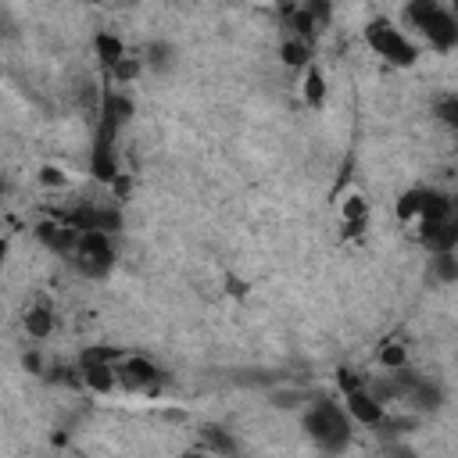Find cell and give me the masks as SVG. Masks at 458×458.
<instances>
[{"mask_svg":"<svg viewBox=\"0 0 458 458\" xmlns=\"http://www.w3.org/2000/svg\"><path fill=\"white\" fill-rule=\"evenodd\" d=\"M304 433L329 454H340L351 444V415L344 404L329 397H315L304 408Z\"/></svg>","mask_w":458,"mask_h":458,"instance_id":"6da1fadb","label":"cell"},{"mask_svg":"<svg viewBox=\"0 0 458 458\" xmlns=\"http://www.w3.org/2000/svg\"><path fill=\"white\" fill-rule=\"evenodd\" d=\"M401 18L419 29V36L433 47V50H451L458 47V14L437 0H415L401 11Z\"/></svg>","mask_w":458,"mask_h":458,"instance_id":"7a4b0ae2","label":"cell"},{"mask_svg":"<svg viewBox=\"0 0 458 458\" xmlns=\"http://www.w3.org/2000/svg\"><path fill=\"white\" fill-rule=\"evenodd\" d=\"M451 215H454V200H451L447 193H440V190L419 186V190L401 193V200H397V218L408 222L415 233H419L422 225L444 222V218H451Z\"/></svg>","mask_w":458,"mask_h":458,"instance_id":"3957f363","label":"cell"},{"mask_svg":"<svg viewBox=\"0 0 458 458\" xmlns=\"http://www.w3.org/2000/svg\"><path fill=\"white\" fill-rule=\"evenodd\" d=\"M365 43H369L386 64H394V68H411V64L419 61V47H415L390 18H372V21L365 25Z\"/></svg>","mask_w":458,"mask_h":458,"instance_id":"277c9868","label":"cell"},{"mask_svg":"<svg viewBox=\"0 0 458 458\" xmlns=\"http://www.w3.org/2000/svg\"><path fill=\"white\" fill-rule=\"evenodd\" d=\"M75 268L89 279H100L114 268V247H111V236L107 233H82L79 236V247L72 254Z\"/></svg>","mask_w":458,"mask_h":458,"instance_id":"5b68a950","label":"cell"},{"mask_svg":"<svg viewBox=\"0 0 458 458\" xmlns=\"http://www.w3.org/2000/svg\"><path fill=\"white\" fill-rule=\"evenodd\" d=\"M161 383H165V372L143 354H129L118 365V386H125L132 394H157Z\"/></svg>","mask_w":458,"mask_h":458,"instance_id":"8992f818","label":"cell"},{"mask_svg":"<svg viewBox=\"0 0 458 458\" xmlns=\"http://www.w3.org/2000/svg\"><path fill=\"white\" fill-rule=\"evenodd\" d=\"M129 118H132V100L122 89H104V97H100V118H97V136L93 140L114 143V136L122 132V125Z\"/></svg>","mask_w":458,"mask_h":458,"instance_id":"52a82bcc","label":"cell"},{"mask_svg":"<svg viewBox=\"0 0 458 458\" xmlns=\"http://www.w3.org/2000/svg\"><path fill=\"white\" fill-rule=\"evenodd\" d=\"M419 243L429 254H454V247H458V211L451 218H444V222L422 225L419 229Z\"/></svg>","mask_w":458,"mask_h":458,"instance_id":"ba28073f","label":"cell"},{"mask_svg":"<svg viewBox=\"0 0 458 458\" xmlns=\"http://www.w3.org/2000/svg\"><path fill=\"white\" fill-rule=\"evenodd\" d=\"M344 408H347L351 422H361V426H383V419H386L383 404L372 397V390H369V386L344 394Z\"/></svg>","mask_w":458,"mask_h":458,"instance_id":"9c48e42d","label":"cell"},{"mask_svg":"<svg viewBox=\"0 0 458 458\" xmlns=\"http://www.w3.org/2000/svg\"><path fill=\"white\" fill-rule=\"evenodd\" d=\"M89 172H93L97 182H107V186H114L122 179V168H118V157H114V143L93 140V147H89Z\"/></svg>","mask_w":458,"mask_h":458,"instance_id":"30bf717a","label":"cell"},{"mask_svg":"<svg viewBox=\"0 0 458 458\" xmlns=\"http://www.w3.org/2000/svg\"><path fill=\"white\" fill-rule=\"evenodd\" d=\"M82 372V386L93 394H111L118 386V365L111 361H79Z\"/></svg>","mask_w":458,"mask_h":458,"instance_id":"8fae6325","label":"cell"},{"mask_svg":"<svg viewBox=\"0 0 458 458\" xmlns=\"http://www.w3.org/2000/svg\"><path fill=\"white\" fill-rule=\"evenodd\" d=\"M197 447L208 451V454H215V458H229V454L236 451V440H233V433H229L225 426L204 422V426L197 429Z\"/></svg>","mask_w":458,"mask_h":458,"instance_id":"7c38bea8","label":"cell"},{"mask_svg":"<svg viewBox=\"0 0 458 458\" xmlns=\"http://www.w3.org/2000/svg\"><path fill=\"white\" fill-rule=\"evenodd\" d=\"M93 50H97V57H100V64H104L107 75L129 57V54H125V43H122L114 32H97V36H93Z\"/></svg>","mask_w":458,"mask_h":458,"instance_id":"4fadbf2b","label":"cell"},{"mask_svg":"<svg viewBox=\"0 0 458 458\" xmlns=\"http://www.w3.org/2000/svg\"><path fill=\"white\" fill-rule=\"evenodd\" d=\"M21 326H25V333H29V336H36V340H47V336L54 333V308H50L47 301H39V304L25 308V318H21Z\"/></svg>","mask_w":458,"mask_h":458,"instance_id":"5bb4252c","label":"cell"},{"mask_svg":"<svg viewBox=\"0 0 458 458\" xmlns=\"http://www.w3.org/2000/svg\"><path fill=\"white\" fill-rule=\"evenodd\" d=\"M365 222H369L365 200H361L358 193L347 197V200H344V211H340V229H344V236H358V233L365 229Z\"/></svg>","mask_w":458,"mask_h":458,"instance_id":"9a60e30c","label":"cell"},{"mask_svg":"<svg viewBox=\"0 0 458 458\" xmlns=\"http://www.w3.org/2000/svg\"><path fill=\"white\" fill-rule=\"evenodd\" d=\"M279 57H283L290 68H308V64H311V43H308V39H297V36H283Z\"/></svg>","mask_w":458,"mask_h":458,"instance_id":"2e32d148","label":"cell"},{"mask_svg":"<svg viewBox=\"0 0 458 458\" xmlns=\"http://www.w3.org/2000/svg\"><path fill=\"white\" fill-rule=\"evenodd\" d=\"M301 93H304V104H308V107H322V100H326V79H322V72H318L315 64L304 68V86H301Z\"/></svg>","mask_w":458,"mask_h":458,"instance_id":"e0dca14e","label":"cell"},{"mask_svg":"<svg viewBox=\"0 0 458 458\" xmlns=\"http://www.w3.org/2000/svg\"><path fill=\"white\" fill-rule=\"evenodd\" d=\"M379 365L386 369V372H397V369H404V361H408V351H404V344H397V340H386V344H379Z\"/></svg>","mask_w":458,"mask_h":458,"instance_id":"ac0fdd59","label":"cell"},{"mask_svg":"<svg viewBox=\"0 0 458 458\" xmlns=\"http://www.w3.org/2000/svg\"><path fill=\"white\" fill-rule=\"evenodd\" d=\"M429 268H433V279H440V283H458V258H454V254H433Z\"/></svg>","mask_w":458,"mask_h":458,"instance_id":"d6986e66","label":"cell"},{"mask_svg":"<svg viewBox=\"0 0 458 458\" xmlns=\"http://www.w3.org/2000/svg\"><path fill=\"white\" fill-rule=\"evenodd\" d=\"M172 57H175V50H172L168 43H150V50H147V61H143V64L161 72V68H168V64H172Z\"/></svg>","mask_w":458,"mask_h":458,"instance_id":"ffe728a7","label":"cell"},{"mask_svg":"<svg viewBox=\"0 0 458 458\" xmlns=\"http://www.w3.org/2000/svg\"><path fill=\"white\" fill-rule=\"evenodd\" d=\"M433 111H437V118H440L444 125H451V129H458V97H454V93H451V97H440Z\"/></svg>","mask_w":458,"mask_h":458,"instance_id":"44dd1931","label":"cell"},{"mask_svg":"<svg viewBox=\"0 0 458 458\" xmlns=\"http://www.w3.org/2000/svg\"><path fill=\"white\" fill-rule=\"evenodd\" d=\"M140 72H143V57H140V61H136V57H125L111 75H114V82H129V79H136Z\"/></svg>","mask_w":458,"mask_h":458,"instance_id":"7402d4cb","label":"cell"},{"mask_svg":"<svg viewBox=\"0 0 458 458\" xmlns=\"http://www.w3.org/2000/svg\"><path fill=\"white\" fill-rule=\"evenodd\" d=\"M336 386H340L344 394H351V390H361V386H369V383H365L354 369H340V372H336Z\"/></svg>","mask_w":458,"mask_h":458,"instance_id":"603a6c76","label":"cell"},{"mask_svg":"<svg viewBox=\"0 0 458 458\" xmlns=\"http://www.w3.org/2000/svg\"><path fill=\"white\" fill-rule=\"evenodd\" d=\"M39 182H43V186H64L68 175H64L61 168H54V165H43V168H39Z\"/></svg>","mask_w":458,"mask_h":458,"instance_id":"cb8c5ba5","label":"cell"},{"mask_svg":"<svg viewBox=\"0 0 458 458\" xmlns=\"http://www.w3.org/2000/svg\"><path fill=\"white\" fill-rule=\"evenodd\" d=\"M297 401H301L297 390H279V394H272V404H276V408H293Z\"/></svg>","mask_w":458,"mask_h":458,"instance_id":"d4e9b609","label":"cell"},{"mask_svg":"<svg viewBox=\"0 0 458 458\" xmlns=\"http://www.w3.org/2000/svg\"><path fill=\"white\" fill-rule=\"evenodd\" d=\"M21 361H25V369H29V372H36V376H39V372H43V358H39V354H36V351H29V354H25V358H21Z\"/></svg>","mask_w":458,"mask_h":458,"instance_id":"484cf974","label":"cell"},{"mask_svg":"<svg viewBox=\"0 0 458 458\" xmlns=\"http://www.w3.org/2000/svg\"><path fill=\"white\" fill-rule=\"evenodd\" d=\"M179 458H215V454H208V451H200V447H190V451H182Z\"/></svg>","mask_w":458,"mask_h":458,"instance_id":"4316f807","label":"cell"}]
</instances>
